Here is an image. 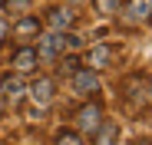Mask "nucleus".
I'll use <instances>...</instances> for the list:
<instances>
[{"instance_id":"obj_5","label":"nucleus","mask_w":152,"mask_h":145,"mask_svg":"<svg viewBox=\"0 0 152 145\" xmlns=\"http://www.w3.org/2000/svg\"><path fill=\"white\" fill-rule=\"evenodd\" d=\"M86 63H89V69H93V72H96V69H106V66L113 63V46H106V43L93 46L89 56H86Z\"/></svg>"},{"instance_id":"obj_8","label":"nucleus","mask_w":152,"mask_h":145,"mask_svg":"<svg viewBox=\"0 0 152 145\" xmlns=\"http://www.w3.org/2000/svg\"><path fill=\"white\" fill-rule=\"evenodd\" d=\"M73 20H76V17H73L69 10H63V7H53V10L46 13V23H50V27H53L56 33H63V30H69V27H73Z\"/></svg>"},{"instance_id":"obj_11","label":"nucleus","mask_w":152,"mask_h":145,"mask_svg":"<svg viewBox=\"0 0 152 145\" xmlns=\"http://www.w3.org/2000/svg\"><path fill=\"white\" fill-rule=\"evenodd\" d=\"M40 33V23L33 20V17H23L17 27H13V36H20V40H27V36H37Z\"/></svg>"},{"instance_id":"obj_9","label":"nucleus","mask_w":152,"mask_h":145,"mask_svg":"<svg viewBox=\"0 0 152 145\" xmlns=\"http://www.w3.org/2000/svg\"><path fill=\"white\" fill-rule=\"evenodd\" d=\"M23 92H27V86H23L20 76H7L4 83H0V96H4V99H10V102H17Z\"/></svg>"},{"instance_id":"obj_15","label":"nucleus","mask_w":152,"mask_h":145,"mask_svg":"<svg viewBox=\"0 0 152 145\" xmlns=\"http://www.w3.org/2000/svg\"><path fill=\"white\" fill-rule=\"evenodd\" d=\"M7 33H10V27H7V20H0V43L7 40Z\"/></svg>"},{"instance_id":"obj_7","label":"nucleus","mask_w":152,"mask_h":145,"mask_svg":"<svg viewBox=\"0 0 152 145\" xmlns=\"http://www.w3.org/2000/svg\"><path fill=\"white\" fill-rule=\"evenodd\" d=\"M126 17L136 20V23L152 20V0H129V4H126Z\"/></svg>"},{"instance_id":"obj_17","label":"nucleus","mask_w":152,"mask_h":145,"mask_svg":"<svg viewBox=\"0 0 152 145\" xmlns=\"http://www.w3.org/2000/svg\"><path fill=\"white\" fill-rule=\"evenodd\" d=\"M149 89H152V86H149Z\"/></svg>"},{"instance_id":"obj_6","label":"nucleus","mask_w":152,"mask_h":145,"mask_svg":"<svg viewBox=\"0 0 152 145\" xmlns=\"http://www.w3.org/2000/svg\"><path fill=\"white\" fill-rule=\"evenodd\" d=\"M73 89H76V92H86V96L96 92V89H99L96 72H93V69H76V72H73Z\"/></svg>"},{"instance_id":"obj_14","label":"nucleus","mask_w":152,"mask_h":145,"mask_svg":"<svg viewBox=\"0 0 152 145\" xmlns=\"http://www.w3.org/2000/svg\"><path fill=\"white\" fill-rule=\"evenodd\" d=\"M56 145H83V138L76 135V132H60L56 135Z\"/></svg>"},{"instance_id":"obj_10","label":"nucleus","mask_w":152,"mask_h":145,"mask_svg":"<svg viewBox=\"0 0 152 145\" xmlns=\"http://www.w3.org/2000/svg\"><path fill=\"white\" fill-rule=\"evenodd\" d=\"M116 138H119V125L116 122H103V125H99L96 145H116Z\"/></svg>"},{"instance_id":"obj_12","label":"nucleus","mask_w":152,"mask_h":145,"mask_svg":"<svg viewBox=\"0 0 152 145\" xmlns=\"http://www.w3.org/2000/svg\"><path fill=\"white\" fill-rule=\"evenodd\" d=\"M30 7H33V0H4V10L7 13H30Z\"/></svg>"},{"instance_id":"obj_13","label":"nucleus","mask_w":152,"mask_h":145,"mask_svg":"<svg viewBox=\"0 0 152 145\" xmlns=\"http://www.w3.org/2000/svg\"><path fill=\"white\" fill-rule=\"evenodd\" d=\"M93 4H96V10L103 13V17H113V13L119 10V4H122V0H93Z\"/></svg>"},{"instance_id":"obj_1","label":"nucleus","mask_w":152,"mask_h":145,"mask_svg":"<svg viewBox=\"0 0 152 145\" xmlns=\"http://www.w3.org/2000/svg\"><path fill=\"white\" fill-rule=\"evenodd\" d=\"M66 46H69V36H66V33H50V36L40 40L37 56H40V59H56V56L66 53Z\"/></svg>"},{"instance_id":"obj_2","label":"nucleus","mask_w":152,"mask_h":145,"mask_svg":"<svg viewBox=\"0 0 152 145\" xmlns=\"http://www.w3.org/2000/svg\"><path fill=\"white\" fill-rule=\"evenodd\" d=\"M76 125H80V132H99V125H103V112H99L96 102L83 106L80 112H76Z\"/></svg>"},{"instance_id":"obj_4","label":"nucleus","mask_w":152,"mask_h":145,"mask_svg":"<svg viewBox=\"0 0 152 145\" xmlns=\"http://www.w3.org/2000/svg\"><path fill=\"white\" fill-rule=\"evenodd\" d=\"M37 63H40V56H37V50H30V46L17 50V56L10 59V66H13L17 76H20V72H33V69H37Z\"/></svg>"},{"instance_id":"obj_3","label":"nucleus","mask_w":152,"mask_h":145,"mask_svg":"<svg viewBox=\"0 0 152 145\" xmlns=\"http://www.w3.org/2000/svg\"><path fill=\"white\" fill-rule=\"evenodd\" d=\"M30 99L40 106V109H46L50 106V99H53V79H50V76H40V79H33L30 83Z\"/></svg>"},{"instance_id":"obj_16","label":"nucleus","mask_w":152,"mask_h":145,"mask_svg":"<svg viewBox=\"0 0 152 145\" xmlns=\"http://www.w3.org/2000/svg\"><path fill=\"white\" fill-rule=\"evenodd\" d=\"M69 4H80V0H69Z\"/></svg>"}]
</instances>
